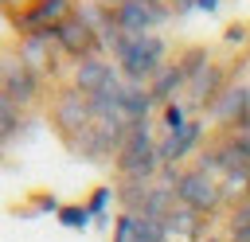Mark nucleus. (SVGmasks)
Returning a JSON list of instances; mask_svg holds the SVG:
<instances>
[{
	"label": "nucleus",
	"instance_id": "20e7f679",
	"mask_svg": "<svg viewBox=\"0 0 250 242\" xmlns=\"http://www.w3.org/2000/svg\"><path fill=\"white\" fill-rule=\"evenodd\" d=\"M227 82H230V66H227V62H219V59H211L199 74H191V78H188V86H184L180 101L188 105V113H191V117H199V113H207V109L215 105V98L227 90Z\"/></svg>",
	"mask_w": 250,
	"mask_h": 242
},
{
	"label": "nucleus",
	"instance_id": "9b49d317",
	"mask_svg": "<svg viewBox=\"0 0 250 242\" xmlns=\"http://www.w3.org/2000/svg\"><path fill=\"white\" fill-rule=\"evenodd\" d=\"M109 20H113L117 31L145 35V31H152L156 23H164L168 16H164L156 4H148V0H113V4H109Z\"/></svg>",
	"mask_w": 250,
	"mask_h": 242
},
{
	"label": "nucleus",
	"instance_id": "f03ea898",
	"mask_svg": "<svg viewBox=\"0 0 250 242\" xmlns=\"http://www.w3.org/2000/svg\"><path fill=\"white\" fill-rule=\"evenodd\" d=\"M113 168L121 180H156L160 176V156H156V133L152 121H137L125 129V141L113 156Z\"/></svg>",
	"mask_w": 250,
	"mask_h": 242
},
{
	"label": "nucleus",
	"instance_id": "aec40b11",
	"mask_svg": "<svg viewBox=\"0 0 250 242\" xmlns=\"http://www.w3.org/2000/svg\"><path fill=\"white\" fill-rule=\"evenodd\" d=\"M109 242H137V215L121 211V215L113 219V238H109Z\"/></svg>",
	"mask_w": 250,
	"mask_h": 242
},
{
	"label": "nucleus",
	"instance_id": "ddd939ff",
	"mask_svg": "<svg viewBox=\"0 0 250 242\" xmlns=\"http://www.w3.org/2000/svg\"><path fill=\"white\" fill-rule=\"evenodd\" d=\"M184 86H188V74L180 70V62L176 59H168L160 70H156V78L148 82V94H152V105L160 109V105H168V101H180V94H184Z\"/></svg>",
	"mask_w": 250,
	"mask_h": 242
},
{
	"label": "nucleus",
	"instance_id": "393cba45",
	"mask_svg": "<svg viewBox=\"0 0 250 242\" xmlns=\"http://www.w3.org/2000/svg\"><path fill=\"white\" fill-rule=\"evenodd\" d=\"M0 148H4V144H0Z\"/></svg>",
	"mask_w": 250,
	"mask_h": 242
},
{
	"label": "nucleus",
	"instance_id": "b1692460",
	"mask_svg": "<svg viewBox=\"0 0 250 242\" xmlns=\"http://www.w3.org/2000/svg\"><path fill=\"white\" fill-rule=\"evenodd\" d=\"M203 242H230V238H219V234H203Z\"/></svg>",
	"mask_w": 250,
	"mask_h": 242
},
{
	"label": "nucleus",
	"instance_id": "6ab92c4d",
	"mask_svg": "<svg viewBox=\"0 0 250 242\" xmlns=\"http://www.w3.org/2000/svg\"><path fill=\"white\" fill-rule=\"evenodd\" d=\"M188 105L184 101H168V105H160V129L164 133H172V129H180V125H188Z\"/></svg>",
	"mask_w": 250,
	"mask_h": 242
},
{
	"label": "nucleus",
	"instance_id": "5701e85b",
	"mask_svg": "<svg viewBox=\"0 0 250 242\" xmlns=\"http://www.w3.org/2000/svg\"><path fill=\"white\" fill-rule=\"evenodd\" d=\"M195 8H203V12H215V8H219V0H195Z\"/></svg>",
	"mask_w": 250,
	"mask_h": 242
},
{
	"label": "nucleus",
	"instance_id": "4468645a",
	"mask_svg": "<svg viewBox=\"0 0 250 242\" xmlns=\"http://www.w3.org/2000/svg\"><path fill=\"white\" fill-rule=\"evenodd\" d=\"M168 234H180V238H199L203 242V226H207V219L203 215H195L191 207H184V203H172V211H168Z\"/></svg>",
	"mask_w": 250,
	"mask_h": 242
},
{
	"label": "nucleus",
	"instance_id": "4be33fe9",
	"mask_svg": "<svg viewBox=\"0 0 250 242\" xmlns=\"http://www.w3.org/2000/svg\"><path fill=\"white\" fill-rule=\"evenodd\" d=\"M223 39H227L230 47H238V43H246V39H250V27H246V23H230Z\"/></svg>",
	"mask_w": 250,
	"mask_h": 242
},
{
	"label": "nucleus",
	"instance_id": "6e6552de",
	"mask_svg": "<svg viewBox=\"0 0 250 242\" xmlns=\"http://www.w3.org/2000/svg\"><path fill=\"white\" fill-rule=\"evenodd\" d=\"M70 16H74V4H70V0H35V4L20 8L12 20H16V27H20L23 35H43V31L62 27Z\"/></svg>",
	"mask_w": 250,
	"mask_h": 242
},
{
	"label": "nucleus",
	"instance_id": "7ed1b4c3",
	"mask_svg": "<svg viewBox=\"0 0 250 242\" xmlns=\"http://www.w3.org/2000/svg\"><path fill=\"white\" fill-rule=\"evenodd\" d=\"M160 176L172 180L176 203L191 207V211L203 215V219H211V215H219V211L227 207V203H223V187H219V180H215L211 172L195 168V164H188V168H164Z\"/></svg>",
	"mask_w": 250,
	"mask_h": 242
},
{
	"label": "nucleus",
	"instance_id": "a211bd4d",
	"mask_svg": "<svg viewBox=\"0 0 250 242\" xmlns=\"http://www.w3.org/2000/svg\"><path fill=\"white\" fill-rule=\"evenodd\" d=\"M59 222H62V226H70V230H86L94 219H90L86 203H62V207H59Z\"/></svg>",
	"mask_w": 250,
	"mask_h": 242
},
{
	"label": "nucleus",
	"instance_id": "f3484780",
	"mask_svg": "<svg viewBox=\"0 0 250 242\" xmlns=\"http://www.w3.org/2000/svg\"><path fill=\"white\" fill-rule=\"evenodd\" d=\"M168 222L164 219H145L137 215V242H168Z\"/></svg>",
	"mask_w": 250,
	"mask_h": 242
},
{
	"label": "nucleus",
	"instance_id": "1a4fd4ad",
	"mask_svg": "<svg viewBox=\"0 0 250 242\" xmlns=\"http://www.w3.org/2000/svg\"><path fill=\"white\" fill-rule=\"evenodd\" d=\"M55 43H59L62 59H70V62L90 59V55H105V51H102V43H98V31L78 16V8H74V16H70L62 27H55Z\"/></svg>",
	"mask_w": 250,
	"mask_h": 242
},
{
	"label": "nucleus",
	"instance_id": "412c9836",
	"mask_svg": "<svg viewBox=\"0 0 250 242\" xmlns=\"http://www.w3.org/2000/svg\"><path fill=\"white\" fill-rule=\"evenodd\" d=\"M113 199H117V195H113V187H98V191L86 199V211H90V219H98V222H102V219H105V207H109Z\"/></svg>",
	"mask_w": 250,
	"mask_h": 242
},
{
	"label": "nucleus",
	"instance_id": "9d476101",
	"mask_svg": "<svg viewBox=\"0 0 250 242\" xmlns=\"http://www.w3.org/2000/svg\"><path fill=\"white\" fill-rule=\"evenodd\" d=\"M121 74H117V62L109 59V55H90V59H78L74 62V70H70V86L78 90V94H102V90H109L113 82H117Z\"/></svg>",
	"mask_w": 250,
	"mask_h": 242
},
{
	"label": "nucleus",
	"instance_id": "0eeeda50",
	"mask_svg": "<svg viewBox=\"0 0 250 242\" xmlns=\"http://www.w3.org/2000/svg\"><path fill=\"white\" fill-rule=\"evenodd\" d=\"M0 90H4L20 109H31V105L39 101V94H43V78L16 55V59L0 62Z\"/></svg>",
	"mask_w": 250,
	"mask_h": 242
},
{
	"label": "nucleus",
	"instance_id": "f8f14e48",
	"mask_svg": "<svg viewBox=\"0 0 250 242\" xmlns=\"http://www.w3.org/2000/svg\"><path fill=\"white\" fill-rule=\"evenodd\" d=\"M207 117H211L223 133H227V129H234L242 117H250V86L230 78V82H227V90H223V94L215 98V105L207 109Z\"/></svg>",
	"mask_w": 250,
	"mask_h": 242
},
{
	"label": "nucleus",
	"instance_id": "39448f33",
	"mask_svg": "<svg viewBox=\"0 0 250 242\" xmlns=\"http://www.w3.org/2000/svg\"><path fill=\"white\" fill-rule=\"evenodd\" d=\"M203 137H207L203 117H188V125H180V129H172V133H160V137H156L160 172H164V168H180L188 156H199Z\"/></svg>",
	"mask_w": 250,
	"mask_h": 242
},
{
	"label": "nucleus",
	"instance_id": "dca6fc26",
	"mask_svg": "<svg viewBox=\"0 0 250 242\" xmlns=\"http://www.w3.org/2000/svg\"><path fill=\"white\" fill-rule=\"evenodd\" d=\"M227 238L230 242H250V199L227 207Z\"/></svg>",
	"mask_w": 250,
	"mask_h": 242
},
{
	"label": "nucleus",
	"instance_id": "423d86ee",
	"mask_svg": "<svg viewBox=\"0 0 250 242\" xmlns=\"http://www.w3.org/2000/svg\"><path fill=\"white\" fill-rule=\"evenodd\" d=\"M94 121V113H90V101H86V94H78L74 86H66V90H59L55 98H51V125H55V133L70 144L86 125Z\"/></svg>",
	"mask_w": 250,
	"mask_h": 242
},
{
	"label": "nucleus",
	"instance_id": "2eb2a0df",
	"mask_svg": "<svg viewBox=\"0 0 250 242\" xmlns=\"http://www.w3.org/2000/svg\"><path fill=\"white\" fill-rule=\"evenodd\" d=\"M23 113H27V109H20V105L0 90V144H8V141L23 129Z\"/></svg>",
	"mask_w": 250,
	"mask_h": 242
},
{
	"label": "nucleus",
	"instance_id": "f257e3e1",
	"mask_svg": "<svg viewBox=\"0 0 250 242\" xmlns=\"http://www.w3.org/2000/svg\"><path fill=\"white\" fill-rule=\"evenodd\" d=\"M105 55L117 62V74L125 82H137V86H148L156 78V70L168 62V43L164 35H133V31H113Z\"/></svg>",
	"mask_w": 250,
	"mask_h": 242
}]
</instances>
